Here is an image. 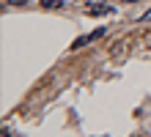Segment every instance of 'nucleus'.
Instances as JSON below:
<instances>
[{
	"label": "nucleus",
	"mask_w": 151,
	"mask_h": 137,
	"mask_svg": "<svg viewBox=\"0 0 151 137\" xmlns=\"http://www.w3.org/2000/svg\"><path fill=\"white\" fill-rule=\"evenodd\" d=\"M127 47H129V41H127V39H121V41H115L110 49H113V55H124V52H127Z\"/></svg>",
	"instance_id": "obj_1"
},
{
	"label": "nucleus",
	"mask_w": 151,
	"mask_h": 137,
	"mask_svg": "<svg viewBox=\"0 0 151 137\" xmlns=\"http://www.w3.org/2000/svg\"><path fill=\"white\" fill-rule=\"evenodd\" d=\"M91 14L93 16H99V14H115V8L113 6H99V8H91Z\"/></svg>",
	"instance_id": "obj_2"
},
{
	"label": "nucleus",
	"mask_w": 151,
	"mask_h": 137,
	"mask_svg": "<svg viewBox=\"0 0 151 137\" xmlns=\"http://www.w3.org/2000/svg\"><path fill=\"white\" fill-rule=\"evenodd\" d=\"M41 6L44 8H63L66 3H63V0H41Z\"/></svg>",
	"instance_id": "obj_3"
},
{
	"label": "nucleus",
	"mask_w": 151,
	"mask_h": 137,
	"mask_svg": "<svg viewBox=\"0 0 151 137\" xmlns=\"http://www.w3.org/2000/svg\"><path fill=\"white\" fill-rule=\"evenodd\" d=\"M88 41H93V39H91V36H83V39H77V41L72 44V49H80V47H85Z\"/></svg>",
	"instance_id": "obj_4"
},
{
	"label": "nucleus",
	"mask_w": 151,
	"mask_h": 137,
	"mask_svg": "<svg viewBox=\"0 0 151 137\" xmlns=\"http://www.w3.org/2000/svg\"><path fill=\"white\" fill-rule=\"evenodd\" d=\"M104 33H107V27H96V30L91 33V39H102V36H104Z\"/></svg>",
	"instance_id": "obj_5"
},
{
	"label": "nucleus",
	"mask_w": 151,
	"mask_h": 137,
	"mask_svg": "<svg viewBox=\"0 0 151 137\" xmlns=\"http://www.w3.org/2000/svg\"><path fill=\"white\" fill-rule=\"evenodd\" d=\"M8 3H11V6H28L30 0H8Z\"/></svg>",
	"instance_id": "obj_6"
},
{
	"label": "nucleus",
	"mask_w": 151,
	"mask_h": 137,
	"mask_svg": "<svg viewBox=\"0 0 151 137\" xmlns=\"http://www.w3.org/2000/svg\"><path fill=\"white\" fill-rule=\"evenodd\" d=\"M143 22H151V8H148V11L143 14Z\"/></svg>",
	"instance_id": "obj_7"
},
{
	"label": "nucleus",
	"mask_w": 151,
	"mask_h": 137,
	"mask_svg": "<svg viewBox=\"0 0 151 137\" xmlns=\"http://www.w3.org/2000/svg\"><path fill=\"white\" fill-rule=\"evenodd\" d=\"M85 3H88V6H93V3H104V0H85Z\"/></svg>",
	"instance_id": "obj_8"
},
{
	"label": "nucleus",
	"mask_w": 151,
	"mask_h": 137,
	"mask_svg": "<svg viewBox=\"0 0 151 137\" xmlns=\"http://www.w3.org/2000/svg\"><path fill=\"white\" fill-rule=\"evenodd\" d=\"M124 3H137V0H124Z\"/></svg>",
	"instance_id": "obj_9"
}]
</instances>
